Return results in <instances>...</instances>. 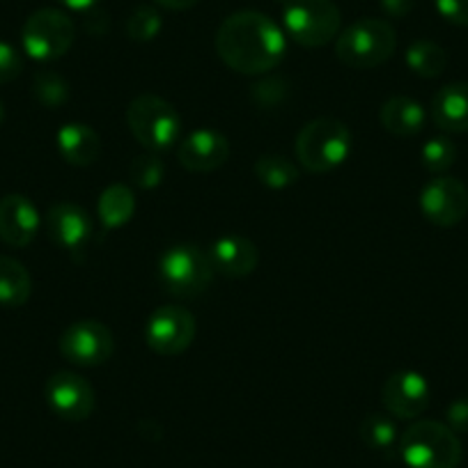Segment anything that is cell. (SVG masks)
I'll return each mask as SVG.
<instances>
[{"instance_id":"1","label":"cell","mask_w":468,"mask_h":468,"mask_svg":"<svg viewBox=\"0 0 468 468\" xmlns=\"http://www.w3.org/2000/svg\"><path fill=\"white\" fill-rule=\"evenodd\" d=\"M214 42L216 53L229 69L249 76L276 69L287 53L285 33L267 15L253 10L228 16Z\"/></svg>"},{"instance_id":"2","label":"cell","mask_w":468,"mask_h":468,"mask_svg":"<svg viewBox=\"0 0 468 468\" xmlns=\"http://www.w3.org/2000/svg\"><path fill=\"white\" fill-rule=\"evenodd\" d=\"M399 457L409 468H457L463 448L448 425L418 420L399 436Z\"/></svg>"},{"instance_id":"3","label":"cell","mask_w":468,"mask_h":468,"mask_svg":"<svg viewBox=\"0 0 468 468\" xmlns=\"http://www.w3.org/2000/svg\"><path fill=\"white\" fill-rule=\"evenodd\" d=\"M351 133L335 117H317L296 138V159L308 173H331L349 156Z\"/></svg>"},{"instance_id":"4","label":"cell","mask_w":468,"mask_h":468,"mask_svg":"<svg viewBox=\"0 0 468 468\" xmlns=\"http://www.w3.org/2000/svg\"><path fill=\"white\" fill-rule=\"evenodd\" d=\"M398 48V35L381 19H361L346 26L335 44L337 60L351 69H375L390 60Z\"/></svg>"},{"instance_id":"5","label":"cell","mask_w":468,"mask_h":468,"mask_svg":"<svg viewBox=\"0 0 468 468\" xmlns=\"http://www.w3.org/2000/svg\"><path fill=\"white\" fill-rule=\"evenodd\" d=\"M127 124L133 138L150 152L170 150L182 136L179 112L156 94H141L129 103Z\"/></svg>"},{"instance_id":"6","label":"cell","mask_w":468,"mask_h":468,"mask_svg":"<svg viewBox=\"0 0 468 468\" xmlns=\"http://www.w3.org/2000/svg\"><path fill=\"white\" fill-rule=\"evenodd\" d=\"M214 264L207 253L188 244L173 246L159 260V281L168 294L179 299L200 296L214 278Z\"/></svg>"},{"instance_id":"7","label":"cell","mask_w":468,"mask_h":468,"mask_svg":"<svg viewBox=\"0 0 468 468\" xmlns=\"http://www.w3.org/2000/svg\"><path fill=\"white\" fill-rule=\"evenodd\" d=\"M282 24L296 44L319 48L337 37L342 16L333 0H285Z\"/></svg>"},{"instance_id":"8","label":"cell","mask_w":468,"mask_h":468,"mask_svg":"<svg viewBox=\"0 0 468 468\" xmlns=\"http://www.w3.org/2000/svg\"><path fill=\"white\" fill-rule=\"evenodd\" d=\"M76 39L74 21L60 10L44 7L33 12L21 30L24 51L37 62H53L65 56Z\"/></svg>"},{"instance_id":"9","label":"cell","mask_w":468,"mask_h":468,"mask_svg":"<svg viewBox=\"0 0 468 468\" xmlns=\"http://www.w3.org/2000/svg\"><path fill=\"white\" fill-rule=\"evenodd\" d=\"M196 340V317L179 305L154 310L145 324V342L159 356H177Z\"/></svg>"},{"instance_id":"10","label":"cell","mask_w":468,"mask_h":468,"mask_svg":"<svg viewBox=\"0 0 468 468\" xmlns=\"http://www.w3.org/2000/svg\"><path fill=\"white\" fill-rule=\"evenodd\" d=\"M112 349L115 340L111 328L92 319L71 324L60 337V354L79 367L103 366L112 356Z\"/></svg>"},{"instance_id":"11","label":"cell","mask_w":468,"mask_h":468,"mask_svg":"<svg viewBox=\"0 0 468 468\" xmlns=\"http://www.w3.org/2000/svg\"><path fill=\"white\" fill-rule=\"evenodd\" d=\"M47 402L58 418L67 422H83L92 416L94 390L76 372H56L47 381Z\"/></svg>"},{"instance_id":"12","label":"cell","mask_w":468,"mask_h":468,"mask_svg":"<svg viewBox=\"0 0 468 468\" xmlns=\"http://www.w3.org/2000/svg\"><path fill=\"white\" fill-rule=\"evenodd\" d=\"M420 211L430 223L452 228L468 214V188L454 177H436L420 191Z\"/></svg>"},{"instance_id":"13","label":"cell","mask_w":468,"mask_h":468,"mask_svg":"<svg viewBox=\"0 0 468 468\" xmlns=\"http://www.w3.org/2000/svg\"><path fill=\"white\" fill-rule=\"evenodd\" d=\"M430 384L420 372L413 370L395 372L384 381V388H381V402L386 411L399 420H413L422 416L430 407Z\"/></svg>"},{"instance_id":"14","label":"cell","mask_w":468,"mask_h":468,"mask_svg":"<svg viewBox=\"0 0 468 468\" xmlns=\"http://www.w3.org/2000/svg\"><path fill=\"white\" fill-rule=\"evenodd\" d=\"M48 237L79 262L92 237V220L74 202H56L47 214Z\"/></svg>"},{"instance_id":"15","label":"cell","mask_w":468,"mask_h":468,"mask_svg":"<svg viewBox=\"0 0 468 468\" xmlns=\"http://www.w3.org/2000/svg\"><path fill=\"white\" fill-rule=\"evenodd\" d=\"M179 164L191 173H214L223 168L229 156V143L214 129H200L184 138L179 145Z\"/></svg>"},{"instance_id":"16","label":"cell","mask_w":468,"mask_h":468,"mask_svg":"<svg viewBox=\"0 0 468 468\" xmlns=\"http://www.w3.org/2000/svg\"><path fill=\"white\" fill-rule=\"evenodd\" d=\"M39 229L37 207L26 196L12 193L0 200V239L7 246L24 249L35 239Z\"/></svg>"},{"instance_id":"17","label":"cell","mask_w":468,"mask_h":468,"mask_svg":"<svg viewBox=\"0 0 468 468\" xmlns=\"http://www.w3.org/2000/svg\"><path fill=\"white\" fill-rule=\"evenodd\" d=\"M211 264L220 276L244 278L258 267V249L250 239L239 234H225L211 246Z\"/></svg>"},{"instance_id":"18","label":"cell","mask_w":468,"mask_h":468,"mask_svg":"<svg viewBox=\"0 0 468 468\" xmlns=\"http://www.w3.org/2000/svg\"><path fill=\"white\" fill-rule=\"evenodd\" d=\"M431 120L448 133L468 132V83H450L431 99Z\"/></svg>"},{"instance_id":"19","label":"cell","mask_w":468,"mask_h":468,"mask_svg":"<svg viewBox=\"0 0 468 468\" xmlns=\"http://www.w3.org/2000/svg\"><path fill=\"white\" fill-rule=\"evenodd\" d=\"M58 150L69 165H92L101 154V141L88 124L71 122L58 132Z\"/></svg>"},{"instance_id":"20","label":"cell","mask_w":468,"mask_h":468,"mask_svg":"<svg viewBox=\"0 0 468 468\" xmlns=\"http://www.w3.org/2000/svg\"><path fill=\"white\" fill-rule=\"evenodd\" d=\"M381 127L398 138H413L425 127V108L411 97H393L381 106Z\"/></svg>"},{"instance_id":"21","label":"cell","mask_w":468,"mask_h":468,"mask_svg":"<svg viewBox=\"0 0 468 468\" xmlns=\"http://www.w3.org/2000/svg\"><path fill=\"white\" fill-rule=\"evenodd\" d=\"M99 220L106 229H117L127 225L136 214V196L124 184H112L99 197Z\"/></svg>"},{"instance_id":"22","label":"cell","mask_w":468,"mask_h":468,"mask_svg":"<svg viewBox=\"0 0 468 468\" xmlns=\"http://www.w3.org/2000/svg\"><path fill=\"white\" fill-rule=\"evenodd\" d=\"M33 281L30 273L19 260L0 258V305L5 308H19L30 299Z\"/></svg>"},{"instance_id":"23","label":"cell","mask_w":468,"mask_h":468,"mask_svg":"<svg viewBox=\"0 0 468 468\" xmlns=\"http://www.w3.org/2000/svg\"><path fill=\"white\" fill-rule=\"evenodd\" d=\"M407 65L420 79H436L448 67V53L430 39H418L407 48Z\"/></svg>"},{"instance_id":"24","label":"cell","mask_w":468,"mask_h":468,"mask_svg":"<svg viewBox=\"0 0 468 468\" xmlns=\"http://www.w3.org/2000/svg\"><path fill=\"white\" fill-rule=\"evenodd\" d=\"M255 177L267 188L282 191V188L299 182V168L290 159H285V156L264 154L255 164Z\"/></svg>"},{"instance_id":"25","label":"cell","mask_w":468,"mask_h":468,"mask_svg":"<svg viewBox=\"0 0 468 468\" xmlns=\"http://www.w3.org/2000/svg\"><path fill=\"white\" fill-rule=\"evenodd\" d=\"M361 439L377 452H390L399 443L398 425L384 413H370L361 422Z\"/></svg>"},{"instance_id":"26","label":"cell","mask_w":468,"mask_h":468,"mask_svg":"<svg viewBox=\"0 0 468 468\" xmlns=\"http://www.w3.org/2000/svg\"><path fill=\"white\" fill-rule=\"evenodd\" d=\"M33 94L42 106L58 108L69 99V83L58 71L42 69L33 76Z\"/></svg>"},{"instance_id":"27","label":"cell","mask_w":468,"mask_h":468,"mask_svg":"<svg viewBox=\"0 0 468 468\" xmlns=\"http://www.w3.org/2000/svg\"><path fill=\"white\" fill-rule=\"evenodd\" d=\"M164 28L159 10L152 5H141L127 19V35L133 42H152Z\"/></svg>"},{"instance_id":"28","label":"cell","mask_w":468,"mask_h":468,"mask_svg":"<svg viewBox=\"0 0 468 468\" xmlns=\"http://www.w3.org/2000/svg\"><path fill=\"white\" fill-rule=\"evenodd\" d=\"M420 156H422V165H425L430 173L434 175L445 173V170L452 168L454 161H457V145L445 136L431 138V141L425 143Z\"/></svg>"},{"instance_id":"29","label":"cell","mask_w":468,"mask_h":468,"mask_svg":"<svg viewBox=\"0 0 468 468\" xmlns=\"http://www.w3.org/2000/svg\"><path fill=\"white\" fill-rule=\"evenodd\" d=\"M129 177H132V182L138 188L152 191V188L161 186V182L165 177V168L156 154H143L132 161V165H129Z\"/></svg>"},{"instance_id":"30","label":"cell","mask_w":468,"mask_h":468,"mask_svg":"<svg viewBox=\"0 0 468 468\" xmlns=\"http://www.w3.org/2000/svg\"><path fill=\"white\" fill-rule=\"evenodd\" d=\"M287 88H290V83H287L282 76H269V79L260 80V83L253 85L250 97H253V101L258 103V106L273 108V106H281V103L285 101Z\"/></svg>"},{"instance_id":"31","label":"cell","mask_w":468,"mask_h":468,"mask_svg":"<svg viewBox=\"0 0 468 468\" xmlns=\"http://www.w3.org/2000/svg\"><path fill=\"white\" fill-rule=\"evenodd\" d=\"M24 69V58L12 44L0 42V83H10Z\"/></svg>"},{"instance_id":"32","label":"cell","mask_w":468,"mask_h":468,"mask_svg":"<svg viewBox=\"0 0 468 468\" xmlns=\"http://www.w3.org/2000/svg\"><path fill=\"white\" fill-rule=\"evenodd\" d=\"M436 10L452 26L468 28V0H436Z\"/></svg>"},{"instance_id":"33","label":"cell","mask_w":468,"mask_h":468,"mask_svg":"<svg viewBox=\"0 0 468 468\" xmlns=\"http://www.w3.org/2000/svg\"><path fill=\"white\" fill-rule=\"evenodd\" d=\"M448 418V427L457 434V431H468V398L454 399L445 411Z\"/></svg>"},{"instance_id":"34","label":"cell","mask_w":468,"mask_h":468,"mask_svg":"<svg viewBox=\"0 0 468 468\" xmlns=\"http://www.w3.org/2000/svg\"><path fill=\"white\" fill-rule=\"evenodd\" d=\"M379 3L381 10L388 16H393V19H404L413 10V5H416V0H379Z\"/></svg>"},{"instance_id":"35","label":"cell","mask_w":468,"mask_h":468,"mask_svg":"<svg viewBox=\"0 0 468 468\" xmlns=\"http://www.w3.org/2000/svg\"><path fill=\"white\" fill-rule=\"evenodd\" d=\"M85 30L94 35H101L108 30V16L103 12L90 10L88 16H85Z\"/></svg>"},{"instance_id":"36","label":"cell","mask_w":468,"mask_h":468,"mask_svg":"<svg viewBox=\"0 0 468 468\" xmlns=\"http://www.w3.org/2000/svg\"><path fill=\"white\" fill-rule=\"evenodd\" d=\"M156 5H161L164 10H170V12H184V10H191V7H196L200 0H154Z\"/></svg>"},{"instance_id":"37","label":"cell","mask_w":468,"mask_h":468,"mask_svg":"<svg viewBox=\"0 0 468 468\" xmlns=\"http://www.w3.org/2000/svg\"><path fill=\"white\" fill-rule=\"evenodd\" d=\"M60 3L74 12H90L99 5V0H60Z\"/></svg>"},{"instance_id":"38","label":"cell","mask_w":468,"mask_h":468,"mask_svg":"<svg viewBox=\"0 0 468 468\" xmlns=\"http://www.w3.org/2000/svg\"><path fill=\"white\" fill-rule=\"evenodd\" d=\"M3 120H5V106L0 101V124H3Z\"/></svg>"}]
</instances>
